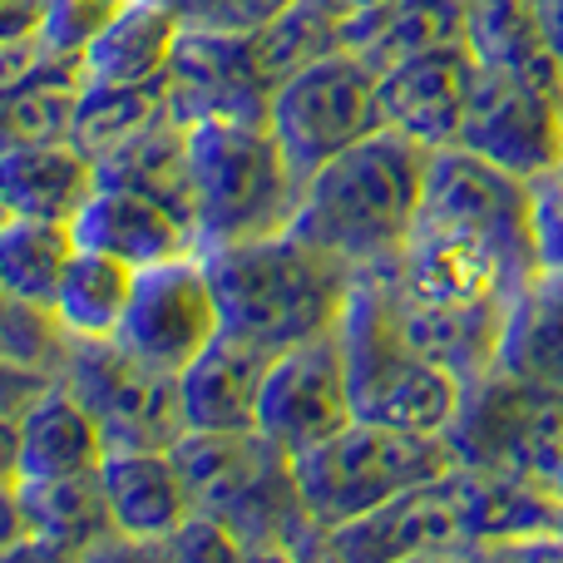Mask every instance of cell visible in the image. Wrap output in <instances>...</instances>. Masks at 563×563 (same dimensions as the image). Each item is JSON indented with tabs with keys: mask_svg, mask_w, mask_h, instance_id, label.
Here are the masks:
<instances>
[{
	"mask_svg": "<svg viewBox=\"0 0 563 563\" xmlns=\"http://www.w3.org/2000/svg\"><path fill=\"white\" fill-rule=\"evenodd\" d=\"M380 267L420 307H505L544 267L534 184L460 144L430 148L416 228Z\"/></svg>",
	"mask_w": 563,
	"mask_h": 563,
	"instance_id": "1",
	"label": "cell"
},
{
	"mask_svg": "<svg viewBox=\"0 0 563 563\" xmlns=\"http://www.w3.org/2000/svg\"><path fill=\"white\" fill-rule=\"evenodd\" d=\"M426 164L430 148L396 129L356 139L307 178L291 233L341 257L351 273L390 263L416 228Z\"/></svg>",
	"mask_w": 563,
	"mask_h": 563,
	"instance_id": "2",
	"label": "cell"
},
{
	"mask_svg": "<svg viewBox=\"0 0 563 563\" xmlns=\"http://www.w3.org/2000/svg\"><path fill=\"white\" fill-rule=\"evenodd\" d=\"M203 263L213 277L218 307H223V331L273 356L321 331H336L351 287H356V273L341 257L321 253L291 228L203 253Z\"/></svg>",
	"mask_w": 563,
	"mask_h": 563,
	"instance_id": "3",
	"label": "cell"
},
{
	"mask_svg": "<svg viewBox=\"0 0 563 563\" xmlns=\"http://www.w3.org/2000/svg\"><path fill=\"white\" fill-rule=\"evenodd\" d=\"M188 168H194L198 253L287 233L307 188V178L282 154L273 124L253 119L188 124Z\"/></svg>",
	"mask_w": 563,
	"mask_h": 563,
	"instance_id": "4",
	"label": "cell"
},
{
	"mask_svg": "<svg viewBox=\"0 0 563 563\" xmlns=\"http://www.w3.org/2000/svg\"><path fill=\"white\" fill-rule=\"evenodd\" d=\"M336 341L341 356H346L356 420L396 430H430V435L450 426L465 380L410 346V336L396 321V307H390L386 277L376 267L356 273V287H351L346 311L336 321Z\"/></svg>",
	"mask_w": 563,
	"mask_h": 563,
	"instance_id": "5",
	"label": "cell"
},
{
	"mask_svg": "<svg viewBox=\"0 0 563 563\" xmlns=\"http://www.w3.org/2000/svg\"><path fill=\"white\" fill-rule=\"evenodd\" d=\"M450 470H455V455H450L445 430L430 435V430H396L371 426V420H351L331 440L291 455V475L317 525V539L327 529L371 515L406 489L435 485Z\"/></svg>",
	"mask_w": 563,
	"mask_h": 563,
	"instance_id": "6",
	"label": "cell"
},
{
	"mask_svg": "<svg viewBox=\"0 0 563 563\" xmlns=\"http://www.w3.org/2000/svg\"><path fill=\"white\" fill-rule=\"evenodd\" d=\"M445 440L460 470L554 475L563 455V396L505 366H489L460 390Z\"/></svg>",
	"mask_w": 563,
	"mask_h": 563,
	"instance_id": "7",
	"label": "cell"
},
{
	"mask_svg": "<svg viewBox=\"0 0 563 563\" xmlns=\"http://www.w3.org/2000/svg\"><path fill=\"white\" fill-rule=\"evenodd\" d=\"M460 148L499 164L515 178H549L563 164V69L554 59L529 69L475 65Z\"/></svg>",
	"mask_w": 563,
	"mask_h": 563,
	"instance_id": "8",
	"label": "cell"
},
{
	"mask_svg": "<svg viewBox=\"0 0 563 563\" xmlns=\"http://www.w3.org/2000/svg\"><path fill=\"white\" fill-rule=\"evenodd\" d=\"M376 69L356 49H331V55L301 65L273 89V124L282 154L291 158L301 178H311L327 158L351 148L356 139L380 129V99H376Z\"/></svg>",
	"mask_w": 563,
	"mask_h": 563,
	"instance_id": "9",
	"label": "cell"
},
{
	"mask_svg": "<svg viewBox=\"0 0 563 563\" xmlns=\"http://www.w3.org/2000/svg\"><path fill=\"white\" fill-rule=\"evenodd\" d=\"M55 380H65L104 430L109 450H168L188 430L178 376L144 366L119 341H69L55 366Z\"/></svg>",
	"mask_w": 563,
	"mask_h": 563,
	"instance_id": "10",
	"label": "cell"
},
{
	"mask_svg": "<svg viewBox=\"0 0 563 563\" xmlns=\"http://www.w3.org/2000/svg\"><path fill=\"white\" fill-rule=\"evenodd\" d=\"M218 331H223V307H218L208 263L203 253H184L168 263L139 267L134 297H129L114 341L144 366L178 376L188 361H198V351Z\"/></svg>",
	"mask_w": 563,
	"mask_h": 563,
	"instance_id": "11",
	"label": "cell"
},
{
	"mask_svg": "<svg viewBox=\"0 0 563 563\" xmlns=\"http://www.w3.org/2000/svg\"><path fill=\"white\" fill-rule=\"evenodd\" d=\"M351 420L356 406H351V376L336 331L277 351L257 396V435H267L287 455H301L346 430Z\"/></svg>",
	"mask_w": 563,
	"mask_h": 563,
	"instance_id": "12",
	"label": "cell"
},
{
	"mask_svg": "<svg viewBox=\"0 0 563 563\" xmlns=\"http://www.w3.org/2000/svg\"><path fill=\"white\" fill-rule=\"evenodd\" d=\"M273 89L277 85L257 65L247 30L184 25L164 75L168 114L184 119V124H198V119H253V124H267Z\"/></svg>",
	"mask_w": 563,
	"mask_h": 563,
	"instance_id": "13",
	"label": "cell"
},
{
	"mask_svg": "<svg viewBox=\"0 0 563 563\" xmlns=\"http://www.w3.org/2000/svg\"><path fill=\"white\" fill-rule=\"evenodd\" d=\"M311 559H361V563H410V559H470V539L460 525L450 475L435 485L406 489L380 509L327 529Z\"/></svg>",
	"mask_w": 563,
	"mask_h": 563,
	"instance_id": "14",
	"label": "cell"
},
{
	"mask_svg": "<svg viewBox=\"0 0 563 563\" xmlns=\"http://www.w3.org/2000/svg\"><path fill=\"white\" fill-rule=\"evenodd\" d=\"M470 89H475V55H470V45L410 55L400 65L380 69L376 79L380 129H396V134L416 139L426 148H445L460 134Z\"/></svg>",
	"mask_w": 563,
	"mask_h": 563,
	"instance_id": "15",
	"label": "cell"
},
{
	"mask_svg": "<svg viewBox=\"0 0 563 563\" xmlns=\"http://www.w3.org/2000/svg\"><path fill=\"white\" fill-rule=\"evenodd\" d=\"M99 489L109 505V525L129 549H158L194 515L174 450H104Z\"/></svg>",
	"mask_w": 563,
	"mask_h": 563,
	"instance_id": "16",
	"label": "cell"
},
{
	"mask_svg": "<svg viewBox=\"0 0 563 563\" xmlns=\"http://www.w3.org/2000/svg\"><path fill=\"white\" fill-rule=\"evenodd\" d=\"M69 228H75L79 247L119 257V263H129L134 273L139 267L168 263V257L198 253L194 223H188L184 213L158 203L154 194H139V188H129V184H109V178H99V188L89 194V203L79 208Z\"/></svg>",
	"mask_w": 563,
	"mask_h": 563,
	"instance_id": "17",
	"label": "cell"
},
{
	"mask_svg": "<svg viewBox=\"0 0 563 563\" xmlns=\"http://www.w3.org/2000/svg\"><path fill=\"white\" fill-rule=\"evenodd\" d=\"M273 351L218 331L198 361L178 371V400H184L188 430H257V396H263Z\"/></svg>",
	"mask_w": 563,
	"mask_h": 563,
	"instance_id": "18",
	"label": "cell"
},
{
	"mask_svg": "<svg viewBox=\"0 0 563 563\" xmlns=\"http://www.w3.org/2000/svg\"><path fill=\"white\" fill-rule=\"evenodd\" d=\"M15 430H20V485L99 475V460L109 450L95 410L65 380H49L15 416Z\"/></svg>",
	"mask_w": 563,
	"mask_h": 563,
	"instance_id": "19",
	"label": "cell"
},
{
	"mask_svg": "<svg viewBox=\"0 0 563 563\" xmlns=\"http://www.w3.org/2000/svg\"><path fill=\"white\" fill-rule=\"evenodd\" d=\"M99 188V164L75 139H45L0 154V203L15 218L75 223V213Z\"/></svg>",
	"mask_w": 563,
	"mask_h": 563,
	"instance_id": "20",
	"label": "cell"
},
{
	"mask_svg": "<svg viewBox=\"0 0 563 563\" xmlns=\"http://www.w3.org/2000/svg\"><path fill=\"white\" fill-rule=\"evenodd\" d=\"M341 45L356 49L376 75L426 49L470 45V0H390L356 20L341 35Z\"/></svg>",
	"mask_w": 563,
	"mask_h": 563,
	"instance_id": "21",
	"label": "cell"
},
{
	"mask_svg": "<svg viewBox=\"0 0 563 563\" xmlns=\"http://www.w3.org/2000/svg\"><path fill=\"white\" fill-rule=\"evenodd\" d=\"M184 35V15L158 0H129L124 15L85 49V85H154Z\"/></svg>",
	"mask_w": 563,
	"mask_h": 563,
	"instance_id": "22",
	"label": "cell"
},
{
	"mask_svg": "<svg viewBox=\"0 0 563 563\" xmlns=\"http://www.w3.org/2000/svg\"><path fill=\"white\" fill-rule=\"evenodd\" d=\"M495 366L563 396V273L559 267H539L509 297Z\"/></svg>",
	"mask_w": 563,
	"mask_h": 563,
	"instance_id": "23",
	"label": "cell"
},
{
	"mask_svg": "<svg viewBox=\"0 0 563 563\" xmlns=\"http://www.w3.org/2000/svg\"><path fill=\"white\" fill-rule=\"evenodd\" d=\"M20 499H25L30 549H40V554H89V549H104V544L129 549L114 534V525H109L99 475L20 485Z\"/></svg>",
	"mask_w": 563,
	"mask_h": 563,
	"instance_id": "24",
	"label": "cell"
},
{
	"mask_svg": "<svg viewBox=\"0 0 563 563\" xmlns=\"http://www.w3.org/2000/svg\"><path fill=\"white\" fill-rule=\"evenodd\" d=\"M134 277L139 273L119 257L79 247L69 257L55 301H49V317L69 341H114L119 321L129 311V297H134Z\"/></svg>",
	"mask_w": 563,
	"mask_h": 563,
	"instance_id": "25",
	"label": "cell"
},
{
	"mask_svg": "<svg viewBox=\"0 0 563 563\" xmlns=\"http://www.w3.org/2000/svg\"><path fill=\"white\" fill-rule=\"evenodd\" d=\"M99 178L109 184H129L139 194H154L158 203H168L174 213H184L194 223V168H188V124L174 114H164L158 124H148L144 134H134L124 148H114L109 158H99Z\"/></svg>",
	"mask_w": 563,
	"mask_h": 563,
	"instance_id": "26",
	"label": "cell"
},
{
	"mask_svg": "<svg viewBox=\"0 0 563 563\" xmlns=\"http://www.w3.org/2000/svg\"><path fill=\"white\" fill-rule=\"evenodd\" d=\"M79 85H85V65L79 59H59L45 49L35 75L0 89V154L20 144L69 139Z\"/></svg>",
	"mask_w": 563,
	"mask_h": 563,
	"instance_id": "27",
	"label": "cell"
},
{
	"mask_svg": "<svg viewBox=\"0 0 563 563\" xmlns=\"http://www.w3.org/2000/svg\"><path fill=\"white\" fill-rule=\"evenodd\" d=\"M79 253L75 228L49 223V218H15L0 223V291L25 307L49 311L69 257Z\"/></svg>",
	"mask_w": 563,
	"mask_h": 563,
	"instance_id": "28",
	"label": "cell"
},
{
	"mask_svg": "<svg viewBox=\"0 0 563 563\" xmlns=\"http://www.w3.org/2000/svg\"><path fill=\"white\" fill-rule=\"evenodd\" d=\"M164 114H168L164 79H154V85H79L69 139L99 164L114 148H124L134 134H144L148 124H158Z\"/></svg>",
	"mask_w": 563,
	"mask_h": 563,
	"instance_id": "29",
	"label": "cell"
},
{
	"mask_svg": "<svg viewBox=\"0 0 563 563\" xmlns=\"http://www.w3.org/2000/svg\"><path fill=\"white\" fill-rule=\"evenodd\" d=\"M253 35V55L263 65V75L282 85L287 75H297L301 65L341 49V25L317 5V0H291L287 10H277L273 20H263Z\"/></svg>",
	"mask_w": 563,
	"mask_h": 563,
	"instance_id": "30",
	"label": "cell"
},
{
	"mask_svg": "<svg viewBox=\"0 0 563 563\" xmlns=\"http://www.w3.org/2000/svg\"><path fill=\"white\" fill-rule=\"evenodd\" d=\"M470 55H475V65L505 69H529L554 59L544 45V30H539L534 0H470Z\"/></svg>",
	"mask_w": 563,
	"mask_h": 563,
	"instance_id": "31",
	"label": "cell"
},
{
	"mask_svg": "<svg viewBox=\"0 0 563 563\" xmlns=\"http://www.w3.org/2000/svg\"><path fill=\"white\" fill-rule=\"evenodd\" d=\"M129 0H49L40 45L59 59H85V49L124 15Z\"/></svg>",
	"mask_w": 563,
	"mask_h": 563,
	"instance_id": "32",
	"label": "cell"
},
{
	"mask_svg": "<svg viewBox=\"0 0 563 563\" xmlns=\"http://www.w3.org/2000/svg\"><path fill=\"white\" fill-rule=\"evenodd\" d=\"M534 233H539V263L563 273V184L554 174L534 178Z\"/></svg>",
	"mask_w": 563,
	"mask_h": 563,
	"instance_id": "33",
	"label": "cell"
},
{
	"mask_svg": "<svg viewBox=\"0 0 563 563\" xmlns=\"http://www.w3.org/2000/svg\"><path fill=\"white\" fill-rule=\"evenodd\" d=\"M49 380H55V376H45V371L5 366V361H0V416H20V410H25L30 400L49 386Z\"/></svg>",
	"mask_w": 563,
	"mask_h": 563,
	"instance_id": "34",
	"label": "cell"
},
{
	"mask_svg": "<svg viewBox=\"0 0 563 563\" xmlns=\"http://www.w3.org/2000/svg\"><path fill=\"white\" fill-rule=\"evenodd\" d=\"M49 0H0V45H20V40H40Z\"/></svg>",
	"mask_w": 563,
	"mask_h": 563,
	"instance_id": "35",
	"label": "cell"
},
{
	"mask_svg": "<svg viewBox=\"0 0 563 563\" xmlns=\"http://www.w3.org/2000/svg\"><path fill=\"white\" fill-rule=\"evenodd\" d=\"M30 525H25V499L20 485H0V554H25Z\"/></svg>",
	"mask_w": 563,
	"mask_h": 563,
	"instance_id": "36",
	"label": "cell"
},
{
	"mask_svg": "<svg viewBox=\"0 0 563 563\" xmlns=\"http://www.w3.org/2000/svg\"><path fill=\"white\" fill-rule=\"evenodd\" d=\"M0 485H20V430H15V416H0Z\"/></svg>",
	"mask_w": 563,
	"mask_h": 563,
	"instance_id": "37",
	"label": "cell"
},
{
	"mask_svg": "<svg viewBox=\"0 0 563 563\" xmlns=\"http://www.w3.org/2000/svg\"><path fill=\"white\" fill-rule=\"evenodd\" d=\"M534 10H539V30H544L549 55L563 69V0H534Z\"/></svg>",
	"mask_w": 563,
	"mask_h": 563,
	"instance_id": "38",
	"label": "cell"
},
{
	"mask_svg": "<svg viewBox=\"0 0 563 563\" xmlns=\"http://www.w3.org/2000/svg\"><path fill=\"white\" fill-rule=\"evenodd\" d=\"M321 10H327L331 20H336L341 25V35H346L351 25H356V20H366L371 10H380V5H390V0H317Z\"/></svg>",
	"mask_w": 563,
	"mask_h": 563,
	"instance_id": "39",
	"label": "cell"
},
{
	"mask_svg": "<svg viewBox=\"0 0 563 563\" xmlns=\"http://www.w3.org/2000/svg\"><path fill=\"white\" fill-rule=\"evenodd\" d=\"M549 479H554V489L563 495V455H559V465H554V475H549Z\"/></svg>",
	"mask_w": 563,
	"mask_h": 563,
	"instance_id": "40",
	"label": "cell"
},
{
	"mask_svg": "<svg viewBox=\"0 0 563 563\" xmlns=\"http://www.w3.org/2000/svg\"><path fill=\"white\" fill-rule=\"evenodd\" d=\"M5 218H10V213H5V203H0V223H5Z\"/></svg>",
	"mask_w": 563,
	"mask_h": 563,
	"instance_id": "41",
	"label": "cell"
},
{
	"mask_svg": "<svg viewBox=\"0 0 563 563\" xmlns=\"http://www.w3.org/2000/svg\"><path fill=\"white\" fill-rule=\"evenodd\" d=\"M554 178H559V184H563V164H559V174H554Z\"/></svg>",
	"mask_w": 563,
	"mask_h": 563,
	"instance_id": "42",
	"label": "cell"
}]
</instances>
